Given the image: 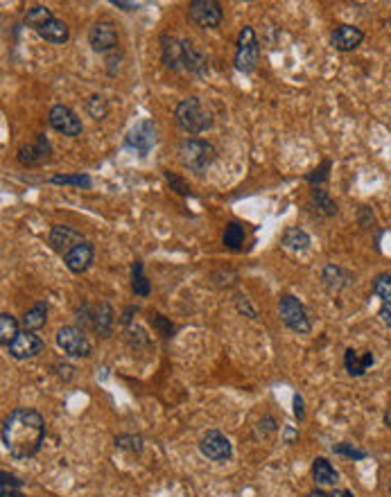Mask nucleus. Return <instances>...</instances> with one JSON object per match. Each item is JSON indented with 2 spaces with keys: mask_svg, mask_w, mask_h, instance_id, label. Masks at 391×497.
<instances>
[{
  "mask_svg": "<svg viewBox=\"0 0 391 497\" xmlns=\"http://www.w3.org/2000/svg\"><path fill=\"white\" fill-rule=\"evenodd\" d=\"M46 439V421L36 409H14L3 423V446L19 461H28L38 454Z\"/></svg>",
  "mask_w": 391,
  "mask_h": 497,
  "instance_id": "nucleus-1",
  "label": "nucleus"
},
{
  "mask_svg": "<svg viewBox=\"0 0 391 497\" xmlns=\"http://www.w3.org/2000/svg\"><path fill=\"white\" fill-rule=\"evenodd\" d=\"M174 120L190 136H197V134H202V132H206V129L213 127L211 111H206L197 98L181 100L177 104V109H174Z\"/></svg>",
  "mask_w": 391,
  "mask_h": 497,
  "instance_id": "nucleus-2",
  "label": "nucleus"
},
{
  "mask_svg": "<svg viewBox=\"0 0 391 497\" xmlns=\"http://www.w3.org/2000/svg\"><path fill=\"white\" fill-rule=\"evenodd\" d=\"M217 159V152L208 140L202 138H186L184 142L179 145V161L186 169L190 172H206Z\"/></svg>",
  "mask_w": 391,
  "mask_h": 497,
  "instance_id": "nucleus-3",
  "label": "nucleus"
},
{
  "mask_svg": "<svg viewBox=\"0 0 391 497\" xmlns=\"http://www.w3.org/2000/svg\"><path fill=\"white\" fill-rule=\"evenodd\" d=\"M77 321L82 323V330L90 328L100 337H109L111 325H113V310L109 303H100V305L84 303V305L77 308Z\"/></svg>",
  "mask_w": 391,
  "mask_h": 497,
  "instance_id": "nucleus-4",
  "label": "nucleus"
},
{
  "mask_svg": "<svg viewBox=\"0 0 391 497\" xmlns=\"http://www.w3.org/2000/svg\"><path fill=\"white\" fill-rule=\"evenodd\" d=\"M236 70L249 75L256 70L258 66V59H260V43H258V36L254 32V28H242L240 36H238V43H236Z\"/></svg>",
  "mask_w": 391,
  "mask_h": 497,
  "instance_id": "nucleus-5",
  "label": "nucleus"
},
{
  "mask_svg": "<svg viewBox=\"0 0 391 497\" xmlns=\"http://www.w3.org/2000/svg\"><path fill=\"white\" fill-rule=\"evenodd\" d=\"M278 312H281V321L288 325V328L296 335H310L312 325L308 319V312L303 303L292 294H285L278 300Z\"/></svg>",
  "mask_w": 391,
  "mask_h": 497,
  "instance_id": "nucleus-6",
  "label": "nucleus"
},
{
  "mask_svg": "<svg viewBox=\"0 0 391 497\" xmlns=\"http://www.w3.org/2000/svg\"><path fill=\"white\" fill-rule=\"evenodd\" d=\"M188 19L202 30H215L224 19V11L215 0H192L188 5Z\"/></svg>",
  "mask_w": 391,
  "mask_h": 497,
  "instance_id": "nucleus-7",
  "label": "nucleus"
},
{
  "mask_svg": "<svg viewBox=\"0 0 391 497\" xmlns=\"http://www.w3.org/2000/svg\"><path fill=\"white\" fill-rule=\"evenodd\" d=\"M57 344L68 357H90V352H93V346H90L84 330L75 328V325H63L57 330Z\"/></svg>",
  "mask_w": 391,
  "mask_h": 497,
  "instance_id": "nucleus-8",
  "label": "nucleus"
},
{
  "mask_svg": "<svg viewBox=\"0 0 391 497\" xmlns=\"http://www.w3.org/2000/svg\"><path fill=\"white\" fill-rule=\"evenodd\" d=\"M125 145L129 150H134L140 159H145V156L152 152V147L156 145V125H154V120L136 122L132 129H129V134L125 138Z\"/></svg>",
  "mask_w": 391,
  "mask_h": 497,
  "instance_id": "nucleus-9",
  "label": "nucleus"
},
{
  "mask_svg": "<svg viewBox=\"0 0 391 497\" xmlns=\"http://www.w3.org/2000/svg\"><path fill=\"white\" fill-rule=\"evenodd\" d=\"M199 452L206 456L208 461L215 464H224L233 456V446L231 441L217 429H208L199 441Z\"/></svg>",
  "mask_w": 391,
  "mask_h": 497,
  "instance_id": "nucleus-10",
  "label": "nucleus"
},
{
  "mask_svg": "<svg viewBox=\"0 0 391 497\" xmlns=\"http://www.w3.org/2000/svg\"><path fill=\"white\" fill-rule=\"evenodd\" d=\"M48 120H50V127L63 136H68V138L82 136V129H84L82 120L77 117V113L71 107H66V104H55L48 113Z\"/></svg>",
  "mask_w": 391,
  "mask_h": 497,
  "instance_id": "nucleus-11",
  "label": "nucleus"
},
{
  "mask_svg": "<svg viewBox=\"0 0 391 497\" xmlns=\"http://www.w3.org/2000/svg\"><path fill=\"white\" fill-rule=\"evenodd\" d=\"M52 156V145L50 140L43 134H36V138L28 145H21L16 152V159L21 165L25 167H36V165H43L46 161H50Z\"/></svg>",
  "mask_w": 391,
  "mask_h": 497,
  "instance_id": "nucleus-12",
  "label": "nucleus"
},
{
  "mask_svg": "<svg viewBox=\"0 0 391 497\" xmlns=\"http://www.w3.org/2000/svg\"><path fill=\"white\" fill-rule=\"evenodd\" d=\"M88 46L93 48V52H113L118 48V30L111 21H98L93 28L88 30Z\"/></svg>",
  "mask_w": 391,
  "mask_h": 497,
  "instance_id": "nucleus-13",
  "label": "nucleus"
},
{
  "mask_svg": "<svg viewBox=\"0 0 391 497\" xmlns=\"http://www.w3.org/2000/svg\"><path fill=\"white\" fill-rule=\"evenodd\" d=\"M48 242L52 246V251H57L59 256H66L68 251H73L77 244L84 242V235L80 231H75L73 226L57 224V226H52Z\"/></svg>",
  "mask_w": 391,
  "mask_h": 497,
  "instance_id": "nucleus-14",
  "label": "nucleus"
},
{
  "mask_svg": "<svg viewBox=\"0 0 391 497\" xmlns=\"http://www.w3.org/2000/svg\"><path fill=\"white\" fill-rule=\"evenodd\" d=\"M5 350H7L14 360H30V357L38 355V352L43 350V339L38 337V335H34V333L25 330V333H21Z\"/></svg>",
  "mask_w": 391,
  "mask_h": 497,
  "instance_id": "nucleus-15",
  "label": "nucleus"
},
{
  "mask_svg": "<svg viewBox=\"0 0 391 497\" xmlns=\"http://www.w3.org/2000/svg\"><path fill=\"white\" fill-rule=\"evenodd\" d=\"M161 59L165 63V68H170L174 73L186 70L184 66V38H174L170 34L161 36Z\"/></svg>",
  "mask_w": 391,
  "mask_h": 497,
  "instance_id": "nucleus-16",
  "label": "nucleus"
},
{
  "mask_svg": "<svg viewBox=\"0 0 391 497\" xmlns=\"http://www.w3.org/2000/svg\"><path fill=\"white\" fill-rule=\"evenodd\" d=\"M93 258H95L93 244H90L88 240H84L82 244H77L73 251H68L66 256H63V263H66L68 271L84 273V271L90 269V265H93Z\"/></svg>",
  "mask_w": 391,
  "mask_h": 497,
  "instance_id": "nucleus-17",
  "label": "nucleus"
},
{
  "mask_svg": "<svg viewBox=\"0 0 391 497\" xmlns=\"http://www.w3.org/2000/svg\"><path fill=\"white\" fill-rule=\"evenodd\" d=\"M362 41H364V32L360 28H355V25H340L330 36L333 48L340 50V52L355 50Z\"/></svg>",
  "mask_w": 391,
  "mask_h": 497,
  "instance_id": "nucleus-18",
  "label": "nucleus"
},
{
  "mask_svg": "<svg viewBox=\"0 0 391 497\" xmlns=\"http://www.w3.org/2000/svg\"><path fill=\"white\" fill-rule=\"evenodd\" d=\"M373 362H375V357H373V352H369V350L360 352V350L348 348L346 355H344V366H346V373L350 377H362L373 366Z\"/></svg>",
  "mask_w": 391,
  "mask_h": 497,
  "instance_id": "nucleus-19",
  "label": "nucleus"
},
{
  "mask_svg": "<svg viewBox=\"0 0 391 497\" xmlns=\"http://www.w3.org/2000/svg\"><path fill=\"white\" fill-rule=\"evenodd\" d=\"M184 66H186V73L197 75V77H204L208 73L206 57L194 48L192 41H188V38H184Z\"/></svg>",
  "mask_w": 391,
  "mask_h": 497,
  "instance_id": "nucleus-20",
  "label": "nucleus"
},
{
  "mask_svg": "<svg viewBox=\"0 0 391 497\" xmlns=\"http://www.w3.org/2000/svg\"><path fill=\"white\" fill-rule=\"evenodd\" d=\"M36 34L41 36L43 41L52 43V46H63V43H68V38H71L68 25L63 21H59V19H52L50 23H46Z\"/></svg>",
  "mask_w": 391,
  "mask_h": 497,
  "instance_id": "nucleus-21",
  "label": "nucleus"
},
{
  "mask_svg": "<svg viewBox=\"0 0 391 497\" xmlns=\"http://www.w3.org/2000/svg\"><path fill=\"white\" fill-rule=\"evenodd\" d=\"M321 281L325 285V290H328L330 294H337L350 283V273L344 271L340 265H325V269L321 273Z\"/></svg>",
  "mask_w": 391,
  "mask_h": 497,
  "instance_id": "nucleus-22",
  "label": "nucleus"
},
{
  "mask_svg": "<svg viewBox=\"0 0 391 497\" xmlns=\"http://www.w3.org/2000/svg\"><path fill=\"white\" fill-rule=\"evenodd\" d=\"M312 479H315L319 486H335L340 481V473L335 470V466L323 459V456H317L315 464H312Z\"/></svg>",
  "mask_w": 391,
  "mask_h": 497,
  "instance_id": "nucleus-23",
  "label": "nucleus"
},
{
  "mask_svg": "<svg viewBox=\"0 0 391 497\" xmlns=\"http://www.w3.org/2000/svg\"><path fill=\"white\" fill-rule=\"evenodd\" d=\"M46 321H48V303H46V300H38L32 310L25 312L21 323L28 333H34V330H41L46 325Z\"/></svg>",
  "mask_w": 391,
  "mask_h": 497,
  "instance_id": "nucleus-24",
  "label": "nucleus"
},
{
  "mask_svg": "<svg viewBox=\"0 0 391 497\" xmlns=\"http://www.w3.org/2000/svg\"><path fill=\"white\" fill-rule=\"evenodd\" d=\"M310 208H312V211H317L319 215H323V217L337 215V204L330 199L328 192L319 190V188H315V190H312V194H310Z\"/></svg>",
  "mask_w": 391,
  "mask_h": 497,
  "instance_id": "nucleus-25",
  "label": "nucleus"
},
{
  "mask_svg": "<svg viewBox=\"0 0 391 497\" xmlns=\"http://www.w3.org/2000/svg\"><path fill=\"white\" fill-rule=\"evenodd\" d=\"M310 235L298 226H290L283 235V246L290 248V251H306V248H310Z\"/></svg>",
  "mask_w": 391,
  "mask_h": 497,
  "instance_id": "nucleus-26",
  "label": "nucleus"
},
{
  "mask_svg": "<svg viewBox=\"0 0 391 497\" xmlns=\"http://www.w3.org/2000/svg\"><path fill=\"white\" fill-rule=\"evenodd\" d=\"M52 19H55V14H52L46 5H34V7H30L28 11H25V16H23L25 25L32 28V30H36V32L41 30L46 23H50Z\"/></svg>",
  "mask_w": 391,
  "mask_h": 497,
  "instance_id": "nucleus-27",
  "label": "nucleus"
},
{
  "mask_svg": "<svg viewBox=\"0 0 391 497\" xmlns=\"http://www.w3.org/2000/svg\"><path fill=\"white\" fill-rule=\"evenodd\" d=\"M50 183L52 186H75L80 190H88L90 186H93V179H90L88 174L84 172H75V174H52L50 177Z\"/></svg>",
  "mask_w": 391,
  "mask_h": 497,
  "instance_id": "nucleus-28",
  "label": "nucleus"
},
{
  "mask_svg": "<svg viewBox=\"0 0 391 497\" xmlns=\"http://www.w3.org/2000/svg\"><path fill=\"white\" fill-rule=\"evenodd\" d=\"M244 226L240 224V221H229L226 229H224V238H221V242H224L226 248H231V251H240L242 244H244Z\"/></svg>",
  "mask_w": 391,
  "mask_h": 497,
  "instance_id": "nucleus-29",
  "label": "nucleus"
},
{
  "mask_svg": "<svg viewBox=\"0 0 391 497\" xmlns=\"http://www.w3.org/2000/svg\"><path fill=\"white\" fill-rule=\"evenodd\" d=\"M132 292L138 298H147L152 294V285H150L145 273H142V263H140V260H136V263L132 265Z\"/></svg>",
  "mask_w": 391,
  "mask_h": 497,
  "instance_id": "nucleus-30",
  "label": "nucleus"
},
{
  "mask_svg": "<svg viewBox=\"0 0 391 497\" xmlns=\"http://www.w3.org/2000/svg\"><path fill=\"white\" fill-rule=\"evenodd\" d=\"M19 335H21L19 321L11 315H7V312H3V315H0V344H3V348H7Z\"/></svg>",
  "mask_w": 391,
  "mask_h": 497,
  "instance_id": "nucleus-31",
  "label": "nucleus"
},
{
  "mask_svg": "<svg viewBox=\"0 0 391 497\" xmlns=\"http://www.w3.org/2000/svg\"><path fill=\"white\" fill-rule=\"evenodd\" d=\"M21 488H23V481L19 477L9 473L0 475V497H25Z\"/></svg>",
  "mask_w": 391,
  "mask_h": 497,
  "instance_id": "nucleus-32",
  "label": "nucleus"
},
{
  "mask_svg": "<svg viewBox=\"0 0 391 497\" xmlns=\"http://www.w3.org/2000/svg\"><path fill=\"white\" fill-rule=\"evenodd\" d=\"M84 109H86V113L90 117H93V120H104V117H107V113H109V104H107V100H104L102 95H90L86 100V104H84Z\"/></svg>",
  "mask_w": 391,
  "mask_h": 497,
  "instance_id": "nucleus-33",
  "label": "nucleus"
},
{
  "mask_svg": "<svg viewBox=\"0 0 391 497\" xmlns=\"http://www.w3.org/2000/svg\"><path fill=\"white\" fill-rule=\"evenodd\" d=\"M150 323L154 325V330L159 333L163 339H172L174 333H177V325H174L170 319H167V317L159 315V312H152V315H150Z\"/></svg>",
  "mask_w": 391,
  "mask_h": 497,
  "instance_id": "nucleus-34",
  "label": "nucleus"
},
{
  "mask_svg": "<svg viewBox=\"0 0 391 497\" xmlns=\"http://www.w3.org/2000/svg\"><path fill=\"white\" fill-rule=\"evenodd\" d=\"M371 292L380 298L382 303H391V276L389 273H380V276L373 281Z\"/></svg>",
  "mask_w": 391,
  "mask_h": 497,
  "instance_id": "nucleus-35",
  "label": "nucleus"
},
{
  "mask_svg": "<svg viewBox=\"0 0 391 497\" xmlns=\"http://www.w3.org/2000/svg\"><path fill=\"white\" fill-rule=\"evenodd\" d=\"M115 448L127 450V452H142V436L138 434H118L113 439Z\"/></svg>",
  "mask_w": 391,
  "mask_h": 497,
  "instance_id": "nucleus-36",
  "label": "nucleus"
},
{
  "mask_svg": "<svg viewBox=\"0 0 391 497\" xmlns=\"http://www.w3.org/2000/svg\"><path fill=\"white\" fill-rule=\"evenodd\" d=\"M333 452L335 454H342V456H348V459H353V461L367 459V452L355 448L353 443H337V446H333Z\"/></svg>",
  "mask_w": 391,
  "mask_h": 497,
  "instance_id": "nucleus-37",
  "label": "nucleus"
},
{
  "mask_svg": "<svg viewBox=\"0 0 391 497\" xmlns=\"http://www.w3.org/2000/svg\"><path fill=\"white\" fill-rule=\"evenodd\" d=\"M163 177H165V181H167V186H170L177 194H181V197H188V194H192V192H190V186H188V183H186L184 179H179L177 174L167 172V169H163Z\"/></svg>",
  "mask_w": 391,
  "mask_h": 497,
  "instance_id": "nucleus-38",
  "label": "nucleus"
},
{
  "mask_svg": "<svg viewBox=\"0 0 391 497\" xmlns=\"http://www.w3.org/2000/svg\"><path fill=\"white\" fill-rule=\"evenodd\" d=\"M330 167H333L330 161H323L319 167H315V169H312V172L306 177V181L312 183V186H319V183H323L325 179H328V169H330Z\"/></svg>",
  "mask_w": 391,
  "mask_h": 497,
  "instance_id": "nucleus-39",
  "label": "nucleus"
},
{
  "mask_svg": "<svg viewBox=\"0 0 391 497\" xmlns=\"http://www.w3.org/2000/svg\"><path fill=\"white\" fill-rule=\"evenodd\" d=\"M236 308H238V312H240V315L249 317V319H256V310L251 308L249 298H246V296H242V294H236Z\"/></svg>",
  "mask_w": 391,
  "mask_h": 497,
  "instance_id": "nucleus-40",
  "label": "nucleus"
},
{
  "mask_svg": "<svg viewBox=\"0 0 391 497\" xmlns=\"http://www.w3.org/2000/svg\"><path fill=\"white\" fill-rule=\"evenodd\" d=\"M377 317H380V321L387 328H391V303H382L380 310H377Z\"/></svg>",
  "mask_w": 391,
  "mask_h": 497,
  "instance_id": "nucleus-41",
  "label": "nucleus"
},
{
  "mask_svg": "<svg viewBox=\"0 0 391 497\" xmlns=\"http://www.w3.org/2000/svg\"><path fill=\"white\" fill-rule=\"evenodd\" d=\"M294 416L298 418V423L303 421V416H306V409H303V396L301 394H296L294 396Z\"/></svg>",
  "mask_w": 391,
  "mask_h": 497,
  "instance_id": "nucleus-42",
  "label": "nucleus"
},
{
  "mask_svg": "<svg viewBox=\"0 0 391 497\" xmlns=\"http://www.w3.org/2000/svg\"><path fill=\"white\" fill-rule=\"evenodd\" d=\"M138 312V308L136 305H132V308H127L125 312H122V317H120V323H125V325H129L132 323V319H134V315Z\"/></svg>",
  "mask_w": 391,
  "mask_h": 497,
  "instance_id": "nucleus-43",
  "label": "nucleus"
},
{
  "mask_svg": "<svg viewBox=\"0 0 391 497\" xmlns=\"http://www.w3.org/2000/svg\"><path fill=\"white\" fill-rule=\"evenodd\" d=\"M111 3H113L115 7L125 9V11H136V9H138V3H125V0H111Z\"/></svg>",
  "mask_w": 391,
  "mask_h": 497,
  "instance_id": "nucleus-44",
  "label": "nucleus"
},
{
  "mask_svg": "<svg viewBox=\"0 0 391 497\" xmlns=\"http://www.w3.org/2000/svg\"><path fill=\"white\" fill-rule=\"evenodd\" d=\"M298 439V431L294 427H285V443H294Z\"/></svg>",
  "mask_w": 391,
  "mask_h": 497,
  "instance_id": "nucleus-45",
  "label": "nucleus"
},
{
  "mask_svg": "<svg viewBox=\"0 0 391 497\" xmlns=\"http://www.w3.org/2000/svg\"><path fill=\"white\" fill-rule=\"evenodd\" d=\"M330 497H355L353 493H350V491H335V493H330Z\"/></svg>",
  "mask_w": 391,
  "mask_h": 497,
  "instance_id": "nucleus-46",
  "label": "nucleus"
},
{
  "mask_svg": "<svg viewBox=\"0 0 391 497\" xmlns=\"http://www.w3.org/2000/svg\"><path fill=\"white\" fill-rule=\"evenodd\" d=\"M385 425H387V427L391 429V407H389V409L385 412Z\"/></svg>",
  "mask_w": 391,
  "mask_h": 497,
  "instance_id": "nucleus-47",
  "label": "nucleus"
},
{
  "mask_svg": "<svg viewBox=\"0 0 391 497\" xmlns=\"http://www.w3.org/2000/svg\"><path fill=\"white\" fill-rule=\"evenodd\" d=\"M308 497H330V495H325L323 491H312V493H310Z\"/></svg>",
  "mask_w": 391,
  "mask_h": 497,
  "instance_id": "nucleus-48",
  "label": "nucleus"
},
{
  "mask_svg": "<svg viewBox=\"0 0 391 497\" xmlns=\"http://www.w3.org/2000/svg\"><path fill=\"white\" fill-rule=\"evenodd\" d=\"M389 493H391V477H389Z\"/></svg>",
  "mask_w": 391,
  "mask_h": 497,
  "instance_id": "nucleus-49",
  "label": "nucleus"
}]
</instances>
